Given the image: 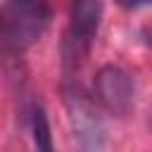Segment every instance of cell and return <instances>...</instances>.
Masks as SVG:
<instances>
[{
	"instance_id": "5",
	"label": "cell",
	"mask_w": 152,
	"mask_h": 152,
	"mask_svg": "<svg viewBox=\"0 0 152 152\" xmlns=\"http://www.w3.org/2000/svg\"><path fill=\"white\" fill-rule=\"evenodd\" d=\"M31 131H33L36 152H55L52 135H50V124H48V116H45L43 107H33V112H31Z\"/></svg>"
},
{
	"instance_id": "2",
	"label": "cell",
	"mask_w": 152,
	"mask_h": 152,
	"mask_svg": "<svg viewBox=\"0 0 152 152\" xmlns=\"http://www.w3.org/2000/svg\"><path fill=\"white\" fill-rule=\"evenodd\" d=\"M64 100H66L69 121H71V128H74L78 145L86 152H100L102 140H104V126H102V119L95 109V102L78 86H66Z\"/></svg>"
},
{
	"instance_id": "6",
	"label": "cell",
	"mask_w": 152,
	"mask_h": 152,
	"mask_svg": "<svg viewBox=\"0 0 152 152\" xmlns=\"http://www.w3.org/2000/svg\"><path fill=\"white\" fill-rule=\"evenodd\" d=\"M150 0H119V5L121 7H126V10H138V7H145Z\"/></svg>"
},
{
	"instance_id": "3",
	"label": "cell",
	"mask_w": 152,
	"mask_h": 152,
	"mask_svg": "<svg viewBox=\"0 0 152 152\" xmlns=\"http://www.w3.org/2000/svg\"><path fill=\"white\" fill-rule=\"evenodd\" d=\"M95 95L104 109H109L116 116H124L133 107L135 86L126 69L116 64H104L95 74Z\"/></svg>"
},
{
	"instance_id": "4",
	"label": "cell",
	"mask_w": 152,
	"mask_h": 152,
	"mask_svg": "<svg viewBox=\"0 0 152 152\" xmlns=\"http://www.w3.org/2000/svg\"><path fill=\"white\" fill-rule=\"evenodd\" d=\"M102 14L100 0H71V26L66 36V62L88 50Z\"/></svg>"
},
{
	"instance_id": "1",
	"label": "cell",
	"mask_w": 152,
	"mask_h": 152,
	"mask_svg": "<svg viewBox=\"0 0 152 152\" xmlns=\"http://www.w3.org/2000/svg\"><path fill=\"white\" fill-rule=\"evenodd\" d=\"M52 21L48 0H5L0 5V43L10 52L36 45Z\"/></svg>"
}]
</instances>
